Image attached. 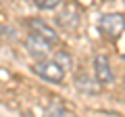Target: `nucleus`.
<instances>
[{"label": "nucleus", "instance_id": "3", "mask_svg": "<svg viewBox=\"0 0 125 117\" xmlns=\"http://www.w3.org/2000/svg\"><path fill=\"white\" fill-rule=\"evenodd\" d=\"M54 21H56L58 27L67 29V32H73V29L79 25V21H81V11H79V6H77L75 2H65L62 11L54 17Z\"/></svg>", "mask_w": 125, "mask_h": 117}, {"label": "nucleus", "instance_id": "2", "mask_svg": "<svg viewBox=\"0 0 125 117\" xmlns=\"http://www.w3.org/2000/svg\"><path fill=\"white\" fill-rule=\"evenodd\" d=\"M98 29L108 38H119L125 32V17L121 13H104L98 17Z\"/></svg>", "mask_w": 125, "mask_h": 117}, {"label": "nucleus", "instance_id": "10", "mask_svg": "<svg viewBox=\"0 0 125 117\" xmlns=\"http://www.w3.org/2000/svg\"><path fill=\"white\" fill-rule=\"evenodd\" d=\"M44 117H67V113H65V109H62L58 103H52L48 107V111H46Z\"/></svg>", "mask_w": 125, "mask_h": 117}, {"label": "nucleus", "instance_id": "9", "mask_svg": "<svg viewBox=\"0 0 125 117\" xmlns=\"http://www.w3.org/2000/svg\"><path fill=\"white\" fill-rule=\"evenodd\" d=\"M33 4L40 11H54L62 4V0H33Z\"/></svg>", "mask_w": 125, "mask_h": 117}, {"label": "nucleus", "instance_id": "8", "mask_svg": "<svg viewBox=\"0 0 125 117\" xmlns=\"http://www.w3.org/2000/svg\"><path fill=\"white\" fill-rule=\"evenodd\" d=\"M54 61H56L62 69H69V67H71V63H73V61H71V54H69L67 50H58V52H54Z\"/></svg>", "mask_w": 125, "mask_h": 117}, {"label": "nucleus", "instance_id": "6", "mask_svg": "<svg viewBox=\"0 0 125 117\" xmlns=\"http://www.w3.org/2000/svg\"><path fill=\"white\" fill-rule=\"evenodd\" d=\"M94 73H96V82H100V84H111L115 80L113 69L108 65V58L104 54H100V52L94 57Z\"/></svg>", "mask_w": 125, "mask_h": 117}, {"label": "nucleus", "instance_id": "1", "mask_svg": "<svg viewBox=\"0 0 125 117\" xmlns=\"http://www.w3.org/2000/svg\"><path fill=\"white\" fill-rule=\"evenodd\" d=\"M33 73L42 80L50 82V84H61L62 77H65V69L54 61V58H46V61H38V63L31 65Z\"/></svg>", "mask_w": 125, "mask_h": 117}, {"label": "nucleus", "instance_id": "7", "mask_svg": "<svg viewBox=\"0 0 125 117\" xmlns=\"http://www.w3.org/2000/svg\"><path fill=\"white\" fill-rule=\"evenodd\" d=\"M75 86L79 92H85V94H98L100 92V82L90 80L85 73H77L75 75Z\"/></svg>", "mask_w": 125, "mask_h": 117}, {"label": "nucleus", "instance_id": "4", "mask_svg": "<svg viewBox=\"0 0 125 117\" xmlns=\"http://www.w3.org/2000/svg\"><path fill=\"white\" fill-rule=\"evenodd\" d=\"M50 46L52 44H48L46 40L33 36V34H29V36L25 38V48H27V52H29V57L33 58V63L50 58Z\"/></svg>", "mask_w": 125, "mask_h": 117}, {"label": "nucleus", "instance_id": "5", "mask_svg": "<svg viewBox=\"0 0 125 117\" xmlns=\"http://www.w3.org/2000/svg\"><path fill=\"white\" fill-rule=\"evenodd\" d=\"M27 27L31 29L33 36L46 40L48 44H56L58 42V36H56V32H54V27H50V23L42 21V19H29V21H27Z\"/></svg>", "mask_w": 125, "mask_h": 117}]
</instances>
